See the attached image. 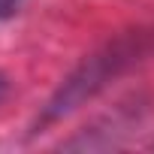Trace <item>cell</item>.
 Returning a JSON list of instances; mask_svg holds the SVG:
<instances>
[{"label": "cell", "instance_id": "obj_3", "mask_svg": "<svg viewBox=\"0 0 154 154\" xmlns=\"http://www.w3.org/2000/svg\"><path fill=\"white\" fill-rule=\"evenodd\" d=\"M6 94H9V79H6L3 72H0V103L6 100Z\"/></svg>", "mask_w": 154, "mask_h": 154}, {"label": "cell", "instance_id": "obj_2", "mask_svg": "<svg viewBox=\"0 0 154 154\" xmlns=\"http://www.w3.org/2000/svg\"><path fill=\"white\" fill-rule=\"evenodd\" d=\"M18 6H21V0H0V18H9Z\"/></svg>", "mask_w": 154, "mask_h": 154}, {"label": "cell", "instance_id": "obj_1", "mask_svg": "<svg viewBox=\"0 0 154 154\" xmlns=\"http://www.w3.org/2000/svg\"><path fill=\"white\" fill-rule=\"evenodd\" d=\"M130 54H133V51H130L127 45H121V42H115V45H109V48L91 54L79 69H72V75L57 88V94L48 100V106H45V112H42V124L60 121V118H66L69 112H75L82 103H88L97 91H103V85L112 79V75L130 60Z\"/></svg>", "mask_w": 154, "mask_h": 154}]
</instances>
